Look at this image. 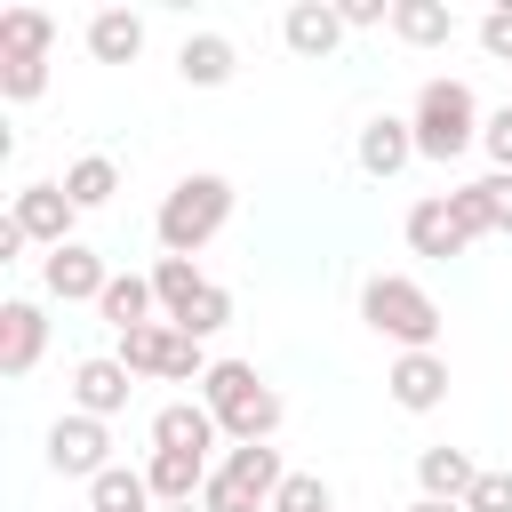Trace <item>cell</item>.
Listing matches in <instances>:
<instances>
[{
    "instance_id": "ba28073f",
    "label": "cell",
    "mask_w": 512,
    "mask_h": 512,
    "mask_svg": "<svg viewBox=\"0 0 512 512\" xmlns=\"http://www.w3.org/2000/svg\"><path fill=\"white\" fill-rule=\"evenodd\" d=\"M40 352H48V312H40L32 296H8V304H0V376H8V384L32 376Z\"/></svg>"
},
{
    "instance_id": "8d00e7d4",
    "label": "cell",
    "mask_w": 512,
    "mask_h": 512,
    "mask_svg": "<svg viewBox=\"0 0 512 512\" xmlns=\"http://www.w3.org/2000/svg\"><path fill=\"white\" fill-rule=\"evenodd\" d=\"M160 512H208V504H160Z\"/></svg>"
},
{
    "instance_id": "d590c367",
    "label": "cell",
    "mask_w": 512,
    "mask_h": 512,
    "mask_svg": "<svg viewBox=\"0 0 512 512\" xmlns=\"http://www.w3.org/2000/svg\"><path fill=\"white\" fill-rule=\"evenodd\" d=\"M408 512H464V504H440V496H416Z\"/></svg>"
},
{
    "instance_id": "f546056e",
    "label": "cell",
    "mask_w": 512,
    "mask_h": 512,
    "mask_svg": "<svg viewBox=\"0 0 512 512\" xmlns=\"http://www.w3.org/2000/svg\"><path fill=\"white\" fill-rule=\"evenodd\" d=\"M464 512H512V472H480L472 496H464Z\"/></svg>"
},
{
    "instance_id": "44dd1931",
    "label": "cell",
    "mask_w": 512,
    "mask_h": 512,
    "mask_svg": "<svg viewBox=\"0 0 512 512\" xmlns=\"http://www.w3.org/2000/svg\"><path fill=\"white\" fill-rule=\"evenodd\" d=\"M152 304H160V296H152V272H112V288L96 296V312H104L120 336H128V328H152Z\"/></svg>"
},
{
    "instance_id": "4dcf8cb0",
    "label": "cell",
    "mask_w": 512,
    "mask_h": 512,
    "mask_svg": "<svg viewBox=\"0 0 512 512\" xmlns=\"http://www.w3.org/2000/svg\"><path fill=\"white\" fill-rule=\"evenodd\" d=\"M480 152L496 160V176H512V104H504V112H488V128H480Z\"/></svg>"
},
{
    "instance_id": "6da1fadb",
    "label": "cell",
    "mask_w": 512,
    "mask_h": 512,
    "mask_svg": "<svg viewBox=\"0 0 512 512\" xmlns=\"http://www.w3.org/2000/svg\"><path fill=\"white\" fill-rule=\"evenodd\" d=\"M200 400H208V416H216V432H224L232 448L280 432V392H272L248 360H216V368L200 376Z\"/></svg>"
},
{
    "instance_id": "d4e9b609",
    "label": "cell",
    "mask_w": 512,
    "mask_h": 512,
    "mask_svg": "<svg viewBox=\"0 0 512 512\" xmlns=\"http://www.w3.org/2000/svg\"><path fill=\"white\" fill-rule=\"evenodd\" d=\"M112 192H120V168H112L104 152H88V160L64 168V200H72V208H104Z\"/></svg>"
},
{
    "instance_id": "4fadbf2b",
    "label": "cell",
    "mask_w": 512,
    "mask_h": 512,
    "mask_svg": "<svg viewBox=\"0 0 512 512\" xmlns=\"http://www.w3.org/2000/svg\"><path fill=\"white\" fill-rule=\"evenodd\" d=\"M128 392H136V376H128L120 360H80V368H72V408L96 416V424H112V416L128 408Z\"/></svg>"
},
{
    "instance_id": "83f0119b",
    "label": "cell",
    "mask_w": 512,
    "mask_h": 512,
    "mask_svg": "<svg viewBox=\"0 0 512 512\" xmlns=\"http://www.w3.org/2000/svg\"><path fill=\"white\" fill-rule=\"evenodd\" d=\"M272 512H336V504H328L320 472H288V480H280V496H272Z\"/></svg>"
},
{
    "instance_id": "52a82bcc",
    "label": "cell",
    "mask_w": 512,
    "mask_h": 512,
    "mask_svg": "<svg viewBox=\"0 0 512 512\" xmlns=\"http://www.w3.org/2000/svg\"><path fill=\"white\" fill-rule=\"evenodd\" d=\"M104 448H112V432H104L96 416H80V408L48 424V472H64V480H96V472H112Z\"/></svg>"
},
{
    "instance_id": "e575fe53",
    "label": "cell",
    "mask_w": 512,
    "mask_h": 512,
    "mask_svg": "<svg viewBox=\"0 0 512 512\" xmlns=\"http://www.w3.org/2000/svg\"><path fill=\"white\" fill-rule=\"evenodd\" d=\"M24 248H32V240H24V224H16V216H0V264H16Z\"/></svg>"
},
{
    "instance_id": "5b68a950",
    "label": "cell",
    "mask_w": 512,
    "mask_h": 512,
    "mask_svg": "<svg viewBox=\"0 0 512 512\" xmlns=\"http://www.w3.org/2000/svg\"><path fill=\"white\" fill-rule=\"evenodd\" d=\"M280 448L272 440H248V448H232L216 472H208V488H200V504L208 512H272V496H280Z\"/></svg>"
},
{
    "instance_id": "e0dca14e",
    "label": "cell",
    "mask_w": 512,
    "mask_h": 512,
    "mask_svg": "<svg viewBox=\"0 0 512 512\" xmlns=\"http://www.w3.org/2000/svg\"><path fill=\"white\" fill-rule=\"evenodd\" d=\"M48 48H56L48 8H8L0 16V64H48Z\"/></svg>"
},
{
    "instance_id": "d6a6232c",
    "label": "cell",
    "mask_w": 512,
    "mask_h": 512,
    "mask_svg": "<svg viewBox=\"0 0 512 512\" xmlns=\"http://www.w3.org/2000/svg\"><path fill=\"white\" fill-rule=\"evenodd\" d=\"M480 48H488L496 64H512V8H488V16H480Z\"/></svg>"
},
{
    "instance_id": "1f68e13d",
    "label": "cell",
    "mask_w": 512,
    "mask_h": 512,
    "mask_svg": "<svg viewBox=\"0 0 512 512\" xmlns=\"http://www.w3.org/2000/svg\"><path fill=\"white\" fill-rule=\"evenodd\" d=\"M472 192H480V208H488V224H496V232H512V176H480Z\"/></svg>"
},
{
    "instance_id": "2e32d148",
    "label": "cell",
    "mask_w": 512,
    "mask_h": 512,
    "mask_svg": "<svg viewBox=\"0 0 512 512\" xmlns=\"http://www.w3.org/2000/svg\"><path fill=\"white\" fill-rule=\"evenodd\" d=\"M208 456H184V448H152V464H144V480H152V496L160 504H200V488H208Z\"/></svg>"
},
{
    "instance_id": "cb8c5ba5",
    "label": "cell",
    "mask_w": 512,
    "mask_h": 512,
    "mask_svg": "<svg viewBox=\"0 0 512 512\" xmlns=\"http://www.w3.org/2000/svg\"><path fill=\"white\" fill-rule=\"evenodd\" d=\"M160 496H152V480L144 472H128V464H112V472H96L88 480V512H152Z\"/></svg>"
},
{
    "instance_id": "7c38bea8",
    "label": "cell",
    "mask_w": 512,
    "mask_h": 512,
    "mask_svg": "<svg viewBox=\"0 0 512 512\" xmlns=\"http://www.w3.org/2000/svg\"><path fill=\"white\" fill-rule=\"evenodd\" d=\"M400 232H408V248H416V256H432V264H448V256H464V248H472V232L456 224V208H448V192H432V200H416Z\"/></svg>"
},
{
    "instance_id": "8992f818",
    "label": "cell",
    "mask_w": 512,
    "mask_h": 512,
    "mask_svg": "<svg viewBox=\"0 0 512 512\" xmlns=\"http://www.w3.org/2000/svg\"><path fill=\"white\" fill-rule=\"evenodd\" d=\"M120 368L128 376H160V384H200L216 360H200V336H184L176 320H152V328L120 336Z\"/></svg>"
},
{
    "instance_id": "4316f807",
    "label": "cell",
    "mask_w": 512,
    "mask_h": 512,
    "mask_svg": "<svg viewBox=\"0 0 512 512\" xmlns=\"http://www.w3.org/2000/svg\"><path fill=\"white\" fill-rule=\"evenodd\" d=\"M176 328H184V336H216V328H232V288H216V280H208V288L176 312Z\"/></svg>"
},
{
    "instance_id": "f1b7e54d",
    "label": "cell",
    "mask_w": 512,
    "mask_h": 512,
    "mask_svg": "<svg viewBox=\"0 0 512 512\" xmlns=\"http://www.w3.org/2000/svg\"><path fill=\"white\" fill-rule=\"evenodd\" d=\"M40 88H48V64H0V96L8 104H32Z\"/></svg>"
},
{
    "instance_id": "5bb4252c",
    "label": "cell",
    "mask_w": 512,
    "mask_h": 512,
    "mask_svg": "<svg viewBox=\"0 0 512 512\" xmlns=\"http://www.w3.org/2000/svg\"><path fill=\"white\" fill-rule=\"evenodd\" d=\"M408 160H416V128H408V120H392V112H376V120L360 128V168H368L376 184H392Z\"/></svg>"
},
{
    "instance_id": "3957f363",
    "label": "cell",
    "mask_w": 512,
    "mask_h": 512,
    "mask_svg": "<svg viewBox=\"0 0 512 512\" xmlns=\"http://www.w3.org/2000/svg\"><path fill=\"white\" fill-rule=\"evenodd\" d=\"M224 216H232V184H224V176H184V184L160 200L152 232H160L168 256H200V248L224 232Z\"/></svg>"
},
{
    "instance_id": "9a60e30c",
    "label": "cell",
    "mask_w": 512,
    "mask_h": 512,
    "mask_svg": "<svg viewBox=\"0 0 512 512\" xmlns=\"http://www.w3.org/2000/svg\"><path fill=\"white\" fill-rule=\"evenodd\" d=\"M152 448L208 456V448H216V416H208V400H168V408L152 416Z\"/></svg>"
},
{
    "instance_id": "d6986e66",
    "label": "cell",
    "mask_w": 512,
    "mask_h": 512,
    "mask_svg": "<svg viewBox=\"0 0 512 512\" xmlns=\"http://www.w3.org/2000/svg\"><path fill=\"white\" fill-rule=\"evenodd\" d=\"M280 40H288L296 56H328V48L344 40V16H336V8H320V0H296V8L280 16Z\"/></svg>"
},
{
    "instance_id": "484cf974",
    "label": "cell",
    "mask_w": 512,
    "mask_h": 512,
    "mask_svg": "<svg viewBox=\"0 0 512 512\" xmlns=\"http://www.w3.org/2000/svg\"><path fill=\"white\" fill-rule=\"evenodd\" d=\"M200 288H208V280L192 272V256H160V264H152V296H160V312H168V320H176Z\"/></svg>"
},
{
    "instance_id": "ffe728a7",
    "label": "cell",
    "mask_w": 512,
    "mask_h": 512,
    "mask_svg": "<svg viewBox=\"0 0 512 512\" xmlns=\"http://www.w3.org/2000/svg\"><path fill=\"white\" fill-rule=\"evenodd\" d=\"M232 64H240V56H232V40H224V32H192V40L176 48L184 88H224V80H232Z\"/></svg>"
},
{
    "instance_id": "9c48e42d",
    "label": "cell",
    "mask_w": 512,
    "mask_h": 512,
    "mask_svg": "<svg viewBox=\"0 0 512 512\" xmlns=\"http://www.w3.org/2000/svg\"><path fill=\"white\" fill-rule=\"evenodd\" d=\"M40 280H48V296H56V304H96V296L112 288L104 256H96V248H80V240H72V248H48V256H40Z\"/></svg>"
},
{
    "instance_id": "603a6c76",
    "label": "cell",
    "mask_w": 512,
    "mask_h": 512,
    "mask_svg": "<svg viewBox=\"0 0 512 512\" xmlns=\"http://www.w3.org/2000/svg\"><path fill=\"white\" fill-rule=\"evenodd\" d=\"M392 32H400L408 48H448V40H456V16H448L440 0H392Z\"/></svg>"
},
{
    "instance_id": "836d02e7",
    "label": "cell",
    "mask_w": 512,
    "mask_h": 512,
    "mask_svg": "<svg viewBox=\"0 0 512 512\" xmlns=\"http://www.w3.org/2000/svg\"><path fill=\"white\" fill-rule=\"evenodd\" d=\"M336 16H344V32H368V24H384L392 8H384V0H344Z\"/></svg>"
},
{
    "instance_id": "7a4b0ae2",
    "label": "cell",
    "mask_w": 512,
    "mask_h": 512,
    "mask_svg": "<svg viewBox=\"0 0 512 512\" xmlns=\"http://www.w3.org/2000/svg\"><path fill=\"white\" fill-rule=\"evenodd\" d=\"M408 128H416V160H456V152H472V144H480L488 112H480V96H472L464 80H424V88H416Z\"/></svg>"
},
{
    "instance_id": "ac0fdd59",
    "label": "cell",
    "mask_w": 512,
    "mask_h": 512,
    "mask_svg": "<svg viewBox=\"0 0 512 512\" xmlns=\"http://www.w3.org/2000/svg\"><path fill=\"white\" fill-rule=\"evenodd\" d=\"M88 56H96V64H136V56H144V16L96 8V16H88Z\"/></svg>"
},
{
    "instance_id": "7402d4cb",
    "label": "cell",
    "mask_w": 512,
    "mask_h": 512,
    "mask_svg": "<svg viewBox=\"0 0 512 512\" xmlns=\"http://www.w3.org/2000/svg\"><path fill=\"white\" fill-rule=\"evenodd\" d=\"M416 480H424V496L464 504V496H472V480H480V464H472L464 448H424V456H416Z\"/></svg>"
},
{
    "instance_id": "277c9868",
    "label": "cell",
    "mask_w": 512,
    "mask_h": 512,
    "mask_svg": "<svg viewBox=\"0 0 512 512\" xmlns=\"http://www.w3.org/2000/svg\"><path fill=\"white\" fill-rule=\"evenodd\" d=\"M360 320H368L376 336H392L400 352H432V344H440V304H432L416 280H400V272H376V280L360 288Z\"/></svg>"
},
{
    "instance_id": "30bf717a",
    "label": "cell",
    "mask_w": 512,
    "mask_h": 512,
    "mask_svg": "<svg viewBox=\"0 0 512 512\" xmlns=\"http://www.w3.org/2000/svg\"><path fill=\"white\" fill-rule=\"evenodd\" d=\"M384 392H392V408L432 416V408L448 400V360H440V352H400V360H392V376H384Z\"/></svg>"
},
{
    "instance_id": "8fae6325",
    "label": "cell",
    "mask_w": 512,
    "mask_h": 512,
    "mask_svg": "<svg viewBox=\"0 0 512 512\" xmlns=\"http://www.w3.org/2000/svg\"><path fill=\"white\" fill-rule=\"evenodd\" d=\"M8 216L24 224V240H40V248H72V216H80V208L64 200V184H24Z\"/></svg>"
}]
</instances>
